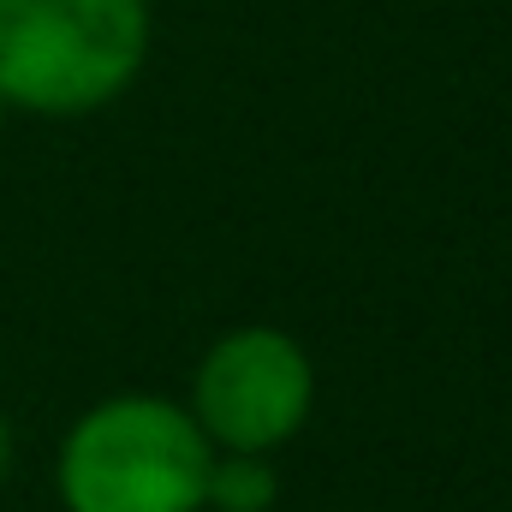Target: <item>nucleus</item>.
<instances>
[{"instance_id":"f257e3e1","label":"nucleus","mask_w":512,"mask_h":512,"mask_svg":"<svg viewBox=\"0 0 512 512\" xmlns=\"http://www.w3.org/2000/svg\"><path fill=\"white\" fill-rule=\"evenodd\" d=\"M149 54V0H0V102L78 120L126 96Z\"/></svg>"},{"instance_id":"f03ea898","label":"nucleus","mask_w":512,"mask_h":512,"mask_svg":"<svg viewBox=\"0 0 512 512\" xmlns=\"http://www.w3.org/2000/svg\"><path fill=\"white\" fill-rule=\"evenodd\" d=\"M209 465L215 453L191 411L126 393L72 423L60 447V495L72 512H197Z\"/></svg>"},{"instance_id":"7ed1b4c3","label":"nucleus","mask_w":512,"mask_h":512,"mask_svg":"<svg viewBox=\"0 0 512 512\" xmlns=\"http://www.w3.org/2000/svg\"><path fill=\"white\" fill-rule=\"evenodd\" d=\"M316 399V370L304 346L280 328H239L197 364L191 417L227 453H268L298 435Z\"/></svg>"},{"instance_id":"20e7f679","label":"nucleus","mask_w":512,"mask_h":512,"mask_svg":"<svg viewBox=\"0 0 512 512\" xmlns=\"http://www.w3.org/2000/svg\"><path fill=\"white\" fill-rule=\"evenodd\" d=\"M274 471L262 465V453H233V459H215L209 465V489H203V507L215 512H268L274 507Z\"/></svg>"},{"instance_id":"39448f33","label":"nucleus","mask_w":512,"mask_h":512,"mask_svg":"<svg viewBox=\"0 0 512 512\" xmlns=\"http://www.w3.org/2000/svg\"><path fill=\"white\" fill-rule=\"evenodd\" d=\"M6 471H12V423L0 411V483H6Z\"/></svg>"},{"instance_id":"423d86ee","label":"nucleus","mask_w":512,"mask_h":512,"mask_svg":"<svg viewBox=\"0 0 512 512\" xmlns=\"http://www.w3.org/2000/svg\"><path fill=\"white\" fill-rule=\"evenodd\" d=\"M0 120H6V102H0Z\"/></svg>"}]
</instances>
